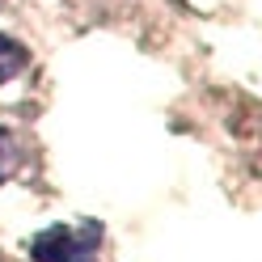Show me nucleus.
Instances as JSON below:
<instances>
[{
  "label": "nucleus",
  "instance_id": "nucleus-1",
  "mask_svg": "<svg viewBox=\"0 0 262 262\" xmlns=\"http://www.w3.org/2000/svg\"><path fill=\"white\" fill-rule=\"evenodd\" d=\"M34 262H97L102 258V228L97 224H51L30 241Z\"/></svg>",
  "mask_w": 262,
  "mask_h": 262
},
{
  "label": "nucleus",
  "instance_id": "nucleus-2",
  "mask_svg": "<svg viewBox=\"0 0 262 262\" xmlns=\"http://www.w3.org/2000/svg\"><path fill=\"white\" fill-rule=\"evenodd\" d=\"M26 63H30V51L17 42V38H9V34H0V85H9V80H17L26 72Z\"/></svg>",
  "mask_w": 262,
  "mask_h": 262
},
{
  "label": "nucleus",
  "instance_id": "nucleus-3",
  "mask_svg": "<svg viewBox=\"0 0 262 262\" xmlns=\"http://www.w3.org/2000/svg\"><path fill=\"white\" fill-rule=\"evenodd\" d=\"M21 165V140L13 136L9 127H0V182L13 178V169Z\"/></svg>",
  "mask_w": 262,
  "mask_h": 262
}]
</instances>
